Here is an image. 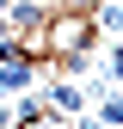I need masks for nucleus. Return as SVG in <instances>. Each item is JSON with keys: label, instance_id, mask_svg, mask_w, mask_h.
Wrapping results in <instances>:
<instances>
[{"label": "nucleus", "instance_id": "nucleus-3", "mask_svg": "<svg viewBox=\"0 0 123 129\" xmlns=\"http://www.w3.org/2000/svg\"><path fill=\"white\" fill-rule=\"evenodd\" d=\"M92 25L111 31V37H123V0H105V6H92Z\"/></svg>", "mask_w": 123, "mask_h": 129}, {"label": "nucleus", "instance_id": "nucleus-2", "mask_svg": "<svg viewBox=\"0 0 123 129\" xmlns=\"http://www.w3.org/2000/svg\"><path fill=\"white\" fill-rule=\"evenodd\" d=\"M92 117H99L105 129H123V86H117V80L99 92V111H92Z\"/></svg>", "mask_w": 123, "mask_h": 129}, {"label": "nucleus", "instance_id": "nucleus-4", "mask_svg": "<svg viewBox=\"0 0 123 129\" xmlns=\"http://www.w3.org/2000/svg\"><path fill=\"white\" fill-rule=\"evenodd\" d=\"M99 68L111 74L117 86H123V43H105V49H99Z\"/></svg>", "mask_w": 123, "mask_h": 129}, {"label": "nucleus", "instance_id": "nucleus-1", "mask_svg": "<svg viewBox=\"0 0 123 129\" xmlns=\"http://www.w3.org/2000/svg\"><path fill=\"white\" fill-rule=\"evenodd\" d=\"M92 43H99V25L80 6H55L37 31V55H68V49H92Z\"/></svg>", "mask_w": 123, "mask_h": 129}]
</instances>
